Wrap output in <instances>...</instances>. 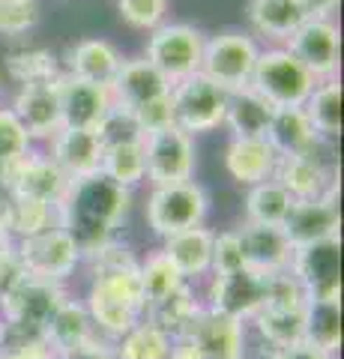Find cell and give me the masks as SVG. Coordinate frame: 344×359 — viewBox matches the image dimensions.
I'll use <instances>...</instances> for the list:
<instances>
[{
    "label": "cell",
    "mask_w": 344,
    "mask_h": 359,
    "mask_svg": "<svg viewBox=\"0 0 344 359\" xmlns=\"http://www.w3.org/2000/svg\"><path fill=\"white\" fill-rule=\"evenodd\" d=\"M6 339V320H4V314H0V344H4Z\"/></svg>",
    "instance_id": "obj_51"
},
{
    "label": "cell",
    "mask_w": 344,
    "mask_h": 359,
    "mask_svg": "<svg viewBox=\"0 0 344 359\" xmlns=\"http://www.w3.org/2000/svg\"><path fill=\"white\" fill-rule=\"evenodd\" d=\"M294 207V195L279 183L275 177L263 183L249 186L246 195V222L254 224H284L287 212Z\"/></svg>",
    "instance_id": "obj_34"
},
{
    "label": "cell",
    "mask_w": 344,
    "mask_h": 359,
    "mask_svg": "<svg viewBox=\"0 0 344 359\" xmlns=\"http://www.w3.org/2000/svg\"><path fill=\"white\" fill-rule=\"evenodd\" d=\"M338 198H308V201H294L291 212L284 219V233L291 237L294 249L303 245H315L324 240H338L341 216H338Z\"/></svg>",
    "instance_id": "obj_20"
},
{
    "label": "cell",
    "mask_w": 344,
    "mask_h": 359,
    "mask_svg": "<svg viewBox=\"0 0 344 359\" xmlns=\"http://www.w3.org/2000/svg\"><path fill=\"white\" fill-rule=\"evenodd\" d=\"M291 276L305 290V299L341 297V240H324L294 252Z\"/></svg>",
    "instance_id": "obj_15"
},
{
    "label": "cell",
    "mask_w": 344,
    "mask_h": 359,
    "mask_svg": "<svg viewBox=\"0 0 344 359\" xmlns=\"http://www.w3.org/2000/svg\"><path fill=\"white\" fill-rule=\"evenodd\" d=\"M129 189L111 183L105 174L72 180L57 204V224L75 240L81 255H90L102 243L114 240L129 212Z\"/></svg>",
    "instance_id": "obj_1"
},
{
    "label": "cell",
    "mask_w": 344,
    "mask_h": 359,
    "mask_svg": "<svg viewBox=\"0 0 344 359\" xmlns=\"http://www.w3.org/2000/svg\"><path fill=\"white\" fill-rule=\"evenodd\" d=\"M15 255H18V264L27 276L42 278V282H54V285H60L63 278H69L84 257L81 249L75 245V240L60 228V224L36 233V237L18 240Z\"/></svg>",
    "instance_id": "obj_11"
},
{
    "label": "cell",
    "mask_w": 344,
    "mask_h": 359,
    "mask_svg": "<svg viewBox=\"0 0 344 359\" xmlns=\"http://www.w3.org/2000/svg\"><path fill=\"white\" fill-rule=\"evenodd\" d=\"M99 141H102V147H114V144H129V141H144V129L138 126L135 114H129L123 108H114L105 114V120L99 123Z\"/></svg>",
    "instance_id": "obj_41"
},
{
    "label": "cell",
    "mask_w": 344,
    "mask_h": 359,
    "mask_svg": "<svg viewBox=\"0 0 344 359\" xmlns=\"http://www.w3.org/2000/svg\"><path fill=\"white\" fill-rule=\"evenodd\" d=\"M138 278H141V290H144L147 309L159 306L162 299H168L174 290L186 282V278L177 273V266L162 255V249L153 252L144 264H138Z\"/></svg>",
    "instance_id": "obj_37"
},
{
    "label": "cell",
    "mask_w": 344,
    "mask_h": 359,
    "mask_svg": "<svg viewBox=\"0 0 344 359\" xmlns=\"http://www.w3.org/2000/svg\"><path fill=\"white\" fill-rule=\"evenodd\" d=\"M266 299H270V276L240 266L231 273H213L207 309L231 320H252L266 306Z\"/></svg>",
    "instance_id": "obj_12"
},
{
    "label": "cell",
    "mask_w": 344,
    "mask_h": 359,
    "mask_svg": "<svg viewBox=\"0 0 344 359\" xmlns=\"http://www.w3.org/2000/svg\"><path fill=\"white\" fill-rule=\"evenodd\" d=\"M48 159L69 180H84L102 171V141L87 129H60L51 141H46Z\"/></svg>",
    "instance_id": "obj_21"
},
{
    "label": "cell",
    "mask_w": 344,
    "mask_h": 359,
    "mask_svg": "<svg viewBox=\"0 0 344 359\" xmlns=\"http://www.w3.org/2000/svg\"><path fill=\"white\" fill-rule=\"evenodd\" d=\"M57 224V207L42 204V201H30V198H13L6 201V216H4V233L6 240H27L36 233L48 231Z\"/></svg>",
    "instance_id": "obj_31"
},
{
    "label": "cell",
    "mask_w": 344,
    "mask_h": 359,
    "mask_svg": "<svg viewBox=\"0 0 344 359\" xmlns=\"http://www.w3.org/2000/svg\"><path fill=\"white\" fill-rule=\"evenodd\" d=\"M117 9H120V18H123L129 27L150 33L159 25H165L168 0H117Z\"/></svg>",
    "instance_id": "obj_42"
},
{
    "label": "cell",
    "mask_w": 344,
    "mask_h": 359,
    "mask_svg": "<svg viewBox=\"0 0 344 359\" xmlns=\"http://www.w3.org/2000/svg\"><path fill=\"white\" fill-rule=\"evenodd\" d=\"M266 141H270V147L275 150L279 159L312 153L320 144L312 120H308L303 108H275L270 129H266Z\"/></svg>",
    "instance_id": "obj_25"
},
{
    "label": "cell",
    "mask_w": 344,
    "mask_h": 359,
    "mask_svg": "<svg viewBox=\"0 0 344 359\" xmlns=\"http://www.w3.org/2000/svg\"><path fill=\"white\" fill-rule=\"evenodd\" d=\"M303 111L308 114V120H312L320 141L338 144V138H341V81L338 78L317 81V87L312 90V96H308Z\"/></svg>",
    "instance_id": "obj_30"
},
{
    "label": "cell",
    "mask_w": 344,
    "mask_h": 359,
    "mask_svg": "<svg viewBox=\"0 0 344 359\" xmlns=\"http://www.w3.org/2000/svg\"><path fill=\"white\" fill-rule=\"evenodd\" d=\"M252 323L263 335V341L273 351H284L291 344H299L305 339V306L299 309H279V306H263L252 318Z\"/></svg>",
    "instance_id": "obj_32"
},
{
    "label": "cell",
    "mask_w": 344,
    "mask_h": 359,
    "mask_svg": "<svg viewBox=\"0 0 344 359\" xmlns=\"http://www.w3.org/2000/svg\"><path fill=\"white\" fill-rule=\"evenodd\" d=\"M111 183L123 186V189H135L144 183V141H129V144H114L105 147L102 153V171Z\"/></svg>",
    "instance_id": "obj_36"
},
{
    "label": "cell",
    "mask_w": 344,
    "mask_h": 359,
    "mask_svg": "<svg viewBox=\"0 0 344 359\" xmlns=\"http://www.w3.org/2000/svg\"><path fill=\"white\" fill-rule=\"evenodd\" d=\"M186 332L198 341L204 359H242V320L204 309Z\"/></svg>",
    "instance_id": "obj_23"
},
{
    "label": "cell",
    "mask_w": 344,
    "mask_h": 359,
    "mask_svg": "<svg viewBox=\"0 0 344 359\" xmlns=\"http://www.w3.org/2000/svg\"><path fill=\"white\" fill-rule=\"evenodd\" d=\"M171 339L174 335H168L153 320H141L138 327H132L123 335L117 347V359H168Z\"/></svg>",
    "instance_id": "obj_38"
},
{
    "label": "cell",
    "mask_w": 344,
    "mask_h": 359,
    "mask_svg": "<svg viewBox=\"0 0 344 359\" xmlns=\"http://www.w3.org/2000/svg\"><path fill=\"white\" fill-rule=\"evenodd\" d=\"M90 339H96V327H93L90 314H87L81 302H75L69 297L54 309L46 330H42V341H46V347L54 356L63 351H72V347H78Z\"/></svg>",
    "instance_id": "obj_26"
},
{
    "label": "cell",
    "mask_w": 344,
    "mask_h": 359,
    "mask_svg": "<svg viewBox=\"0 0 344 359\" xmlns=\"http://www.w3.org/2000/svg\"><path fill=\"white\" fill-rule=\"evenodd\" d=\"M54 359H117V351H114L111 344L99 341V335H96V339L84 341V344H78V347H72V351L57 353Z\"/></svg>",
    "instance_id": "obj_46"
},
{
    "label": "cell",
    "mask_w": 344,
    "mask_h": 359,
    "mask_svg": "<svg viewBox=\"0 0 344 359\" xmlns=\"http://www.w3.org/2000/svg\"><path fill=\"white\" fill-rule=\"evenodd\" d=\"M249 87L273 108H303L317 87V78L284 45H273V48H261Z\"/></svg>",
    "instance_id": "obj_4"
},
{
    "label": "cell",
    "mask_w": 344,
    "mask_h": 359,
    "mask_svg": "<svg viewBox=\"0 0 344 359\" xmlns=\"http://www.w3.org/2000/svg\"><path fill=\"white\" fill-rule=\"evenodd\" d=\"M201 311H204V309L195 302L192 287L183 282L168 299H162L159 306L147 309V320H153L156 327H162L168 335H180V332H186L188 327H192L195 318H198Z\"/></svg>",
    "instance_id": "obj_35"
},
{
    "label": "cell",
    "mask_w": 344,
    "mask_h": 359,
    "mask_svg": "<svg viewBox=\"0 0 344 359\" xmlns=\"http://www.w3.org/2000/svg\"><path fill=\"white\" fill-rule=\"evenodd\" d=\"M93 327L108 335H123L138 327L147 302H144L138 266H117V269H93V282L84 302Z\"/></svg>",
    "instance_id": "obj_2"
},
{
    "label": "cell",
    "mask_w": 344,
    "mask_h": 359,
    "mask_svg": "<svg viewBox=\"0 0 344 359\" xmlns=\"http://www.w3.org/2000/svg\"><path fill=\"white\" fill-rule=\"evenodd\" d=\"M228 96H231L228 90H221L201 72L171 84L168 99H171L174 126H180L186 135H192V138L219 129L221 123H225Z\"/></svg>",
    "instance_id": "obj_7"
},
{
    "label": "cell",
    "mask_w": 344,
    "mask_h": 359,
    "mask_svg": "<svg viewBox=\"0 0 344 359\" xmlns=\"http://www.w3.org/2000/svg\"><path fill=\"white\" fill-rule=\"evenodd\" d=\"M209 210V198L201 183L186 180V183L153 186L147 198V224L156 237H174L180 231L204 224Z\"/></svg>",
    "instance_id": "obj_8"
},
{
    "label": "cell",
    "mask_w": 344,
    "mask_h": 359,
    "mask_svg": "<svg viewBox=\"0 0 344 359\" xmlns=\"http://www.w3.org/2000/svg\"><path fill=\"white\" fill-rule=\"evenodd\" d=\"M261 45L252 33L242 30H221L216 36H207L201 75H207L213 84H219L228 93L246 90L252 84L254 63H258Z\"/></svg>",
    "instance_id": "obj_6"
},
{
    "label": "cell",
    "mask_w": 344,
    "mask_h": 359,
    "mask_svg": "<svg viewBox=\"0 0 344 359\" xmlns=\"http://www.w3.org/2000/svg\"><path fill=\"white\" fill-rule=\"evenodd\" d=\"M332 156H336V144L320 141L312 153L279 159L273 177L294 195V201L338 198V165Z\"/></svg>",
    "instance_id": "obj_9"
},
{
    "label": "cell",
    "mask_w": 344,
    "mask_h": 359,
    "mask_svg": "<svg viewBox=\"0 0 344 359\" xmlns=\"http://www.w3.org/2000/svg\"><path fill=\"white\" fill-rule=\"evenodd\" d=\"M279 156L266 138H231L225 150V168L240 186L263 183L275 174Z\"/></svg>",
    "instance_id": "obj_22"
},
{
    "label": "cell",
    "mask_w": 344,
    "mask_h": 359,
    "mask_svg": "<svg viewBox=\"0 0 344 359\" xmlns=\"http://www.w3.org/2000/svg\"><path fill=\"white\" fill-rule=\"evenodd\" d=\"M204 45H207L204 30L183 25V21H171V25L165 21L156 30H150L144 60H150L168 78V84H177L183 78H192L201 72Z\"/></svg>",
    "instance_id": "obj_5"
},
{
    "label": "cell",
    "mask_w": 344,
    "mask_h": 359,
    "mask_svg": "<svg viewBox=\"0 0 344 359\" xmlns=\"http://www.w3.org/2000/svg\"><path fill=\"white\" fill-rule=\"evenodd\" d=\"M39 0H0V33L4 36H21L36 27Z\"/></svg>",
    "instance_id": "obj_43"
},
{
    "label": "cell",
    "mask_w": 344,
    "mask_h": 359,
    "mask_svg": "<svg viewBox=\"0 0 344 359\" xmlns=\"http://www.w3.org/2000/svg\"><path fill=\"white\" fill-rule=\"evenodd\" d=\"M0 359H54L46 341H4Z\"/></svg>",
    "instance_id": "obj_45"
},
{
    "label": "cell",
    "mask_w": 344,
    "mask_h": 359,
    "mask_svg": "<svg viewBox=\"0 0 344 359\" xmlns=\"http://www.w3.org/2000/svg\"><path fill=\"white\" fill-rule=\"evenodd\" d=\"M72 180L66 177L57 165L48 159L46 150H30L25 159L15 162L9 171L0 177V189L13 198H30L42 201V204L57 207Z\"/></svg>",
    "instance_id": "obj_14"
},
{
    "label": "cell",
    "mask_w": 344,
    "mask_h": 359,
    "mask_svg": "<svg viewBox=\"0 0 344 359\" xmlns=\"http://www.w3.org/2000/svg\"><path fill=\"white\" fill-rule=\"evenodd\" d=\"M6 201H9V195L0 189V240H6V233H4V216H6Z\"/></svg>",
    "instance_id": "obj_50"
},
{
    "label": "cell",
    "mask_w": 344,
    "mask_h": 359,
    "mask_svg": "<svg viewBox=\"0 0 344 359\" xmlns=\"http://www.w3.org/2000/svg\"><path fill=\"white\" fill-rule=\"evenodd\" d=\"M273 105L263 96H258L252 87L237 90L228 96V111L221 126L231 129V138H266L273 120Z\"/></svg>",
    "instance_id": "obj_28"
},
{
    "label": "cell",
    "mask_w": 344,
    "mask_h": 359,
    "mask_svg": "<svg viewBox=\"0 0 344 359\" xmlns=\"http://www.w3.org/2000/svg\"><path fill=\"white\" fill-rule=\"evenodd\" d=\"M57 93H60V117L63 129H87L96 132L99 123L111 111V93L108 87H99L90 81H81L69 72L57 78Z\"/></svg>",
    "instance_id": "obj_19"
},
{
    "label": "cell",
    "mask_w": 344,
    "mask_h": 359,
    "mask_svg": "<svg viewBox=\"0 0 344 359\" xmlns=\"http://www.w3.org/2000/svg\"><path fill=\"white\" fill-rule=\"evenodd\" d=\"M317 351L336 353L341 344V299H305V339Z\"/></svg>",
    "instance_id": "obj_33"
},
{
    "label": "cell",
    "mask_w": 344,
    "mask_h": 359,
    "mask_svg": "<svg viewBox=\"0 0 344 359\" xmlns=\"http://www.w3.org/2000/svg\"><path fill=\"white\" fill-rule=\"evenodd\" d=\"M308 18L299 0H249L252 27L266 39L287 42L291 33Z\"/></svg>",
    "instance_id": "obj_29"
},
{
    "label": "cell",
    "mask_w": 344,
    "mask_h": 359,
    "mask_svg": "<svg viewBox=\"0 0 344 359\" xmlns=\"http://www.w3.org/2000/svg\"><path fill=\"white\" fill-rule=\"evenodd\" d=\"M63 299L60 285L25 273L0 294V314L6 320L4 341H42V330Z\"/></svg>",
    "instance_id": "obj_3"
},
{
    "label": "cell",
    "mask_w": 344,
    "mask_h": 359,
    "mask_svg": "<svg viewBox=\"0 0 344 359\" xmlns=\"http://www.w3.org/2000/svg\"><path fill=\"white\" fill-rule=\"evenodd\" d=\"M9 72L15 81L25 84H42V81H57L63 75L57 69V57L46 48H27L18 54H9Z\"/></svg>",
    "instance_id": "obj_39"
},
{
    "label": "cell",
    "mask_w": 344,
    "mask_h": 359,
    "mask_svg": "<svg viewBox=\"0 0 344 359\" xmlns=\"http://www.w3.org/2000/svg\"><path fill=\"white\" fill-rule=\"evenodd\" d=\"M168 359H204V353H201V347H198V341L192 339V335L180 332V335H174L171 339Z\"/></svg>",
    "instance_id": "obj_47"
},
{
    "label": "cell",
    "mask_w": 344,
    "mask_h": 359,
    "mask_svg": "<svg viewBox=\"0 0 344 359\" xmlns=\"http://www.w3.org/2000/svg\"><path fill=\"white\" fill-rule=\"evenodd\" d=\"M240 266H242V255H240L237 231L216 233V240H213V273H231V269H240Z\"/></svg>",
    "instance_id": "obj_44"
},
{
    "label": "cell",
    "mask_w": 344,
    "mask_h": 359,
    "mask_svg": "<svg viewBox=\"0 0 344 359\" xmlns=\"http://www.w3.org/2000/svg\"><path fill=\"white\" fill-rule=\"evenodd\" d=\"M120 63H123V54L108 39H99V36L75 42V48L69 51V75L99 87H111Z\"/></svg>",
    "instance_id": "obj_27"
},
{
    "label": "cell",
    "mask_w": 344,
    "mask_h": 359,
    "mask_svg": "<svg viewBox=\"0 0 344 359\" xmlns=\"http://www.w3.org/2000/svg\"><path fill=\"white\" fill-rule=\"evenodd\" d=\"M308 18H329V13L338 6V0H299Z\"/></svg>",
    "instance_id": "obj_49"
},
{
    "label": "cell",
    "mask_w": 344,
    "mask_h": 359,
    "mask_svg": "<svg viewBox=\"0 0 344 359\" xmlns=\"http://www.w3.org/2000/svg\"><path fill=\"white\" fill-rule=\"evenodd\" d=\"M33 150L30 135L13 114V108H0V177H4L15 162H21Z\"/></svg>",
    "instance_id": "obj_40"
},
{
    "label": "cell",
    "mask_w": 344,
    "mask_h": 359,
    "mask_svg": "<svg viewBox=\"0 0 344 359\" xmlns=\"http://www.w3.org/2000/svg\"><path fill=\"white\" fill-rule=\"evenodd\" d=\"M273 359H332V353L317 351L308 341H299V344L284 347V351H273Z\"/></svg>",
    "instance_id": "obj_48"
},
{
    "label": "cell",
    "mask_w": 344,
    "mask_h": 359,
    "mask_svg": "<svg viewBox=\"0 0 344 359\" xmlns=\"http://www.w3.org/2000/svg\"><path fill=\"white\" fill-rule=\"evenodd\" d=\"M195 174V138L180 126H165L144 135V180L150 186L186 183Z\"/></svg>",
    "instance_id": "obj_10"
},
{
    "label": "cell",
    "mask_w": 344,
    "mask_h": 359,
    "mask_svg": "<svg viewBox=\"0 0 344 359\" xmlns=\"http://www.w3.org/2000/svg\"><path fill=\"white\" fill-rule=\"evenodd\" d=\"M284 48L312 72L317 81L326 78H338V63H341V33L332 18H305Z\"/></svg>",
    "instance_id": "obj_13"
},
{
    "label": "cell",
    "mask_w": 344,
    "mask_h": 359,
    "mask_svg": "<svg viewBox=\"0 0 344 359\" xmlns=\"http://www.w3.org/2000/svg\"><path fill=\"white\" fill-rule=\"evenodd\" d=\"M213 240L216 233L207 231L204 224L198 228H188V231H180L174 237H165V245H162V255L177 266L186 282L188 278H198V276H207L213 269Z\"/></svg>",
    "instance_id": "obj_24"
},
{
    "label": "cell",
    "mask_w": 344,
    "mask_h": 359,
    "mask_svg": "<svg viewBox=\"0 0 344 359\" xmlns=\"http://www.w3.org/2000/svg\"><path fill=\"white\" fill-rule=\"evenodd\" d=\"M13 114L30 135V141H51L63 129L60 117V93L57 81H42V84H25L18 87L13 99Z\"/></svg>",
    "instance_id": "obj_18"
},
{
    "label": "cell",
    "mask_w": 344,
    "mask_h": 359,
    "mask_svg": "<svg viewBox=\"0 0 344 359\" xmlns=\"http://www.w3.org/2000/svg\"><path fill=\"white\" fill-rule=\"evenodd\" d=\"M111 102L114 108H123L129 114H138V111L150 108L168 99L171 84L156 66L144 57H123L120 69L114 75V81L108 87Z\"/></svg>",
    "instance_id": "obj_16"
},
{
    "label": "cell",
    "mask_w": 344,
    "mask_h": 359,
    "mask_svg": "<svg viewBox=\"0 0 344 359\" xmlns=\"http://www.w3.org/2000/svg\"><path fill=\"white\" fill-rule=\"evenodd\" d=\"M237 240H240L242 266L254 269V273H263V276H275V273H287L291 269L296 249L282 224L246 222L242 228H237Z\"/></svg>",
    "instance_id": "obj_17"
}]
</instances>
